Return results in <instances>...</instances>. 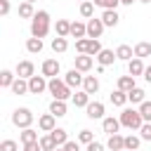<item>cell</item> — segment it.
Instances as JSON below:
<instances>
[{"label":"cell","mask_w":151,"mask_h":151,"mask_svg":"<svg viewBox=\"0 0 151 151\" xmlns=\"http://www.w3.org/2000/svg\"><path fill=\"white\" fill-rule=\"evenodd\" d=\"M76 52H78V54H87V38L76 40Z\"/></svg>","instance_id":"obj_44"},{"label":"cell","mask_w":151,"mask_h":151,"mask_svg":"<svg viewBox=\"0 0 151 151\" xmlns=\"http://www.w3.org/2000/svg\"><path fill=\"white\" fill-rule=\"evenodd\" d=\"M0 151H19V144H17L14 139H5V142L0 144Z\"/></svg>","instance_id":"obj_42"},{"label":"cell","mask_w":151,"mask_h":151,"mask_svg":"<svg viewBox=\"0 0 151 151\" xmlns=\"http://www.w3.org/2000/svg\"><path fill=\"white\" fill-rule=\"evenodd\" d=\"M118 120H120V125L127 127V130H142V125H144V118H142L139 109H123Z\"/></svg>","instance_id":"obj_2"},{"label":"cell","mask_w":151,"mask_h":151,"mask_svg":"<svg viewBox=\"0 0 151 151\" xmlns=\"http://www.w3.org/2000/svg\"><path fill=\"white\" fill-rule=\"evenodd\" d=\"M104 21L101 19H87V38H92V40H99L101 38V33H104Z\"/></svg>","instance_id":"obj_6"},{"label":"cell","mask_w":151,"mask_h":151,"mask_svg":"<svg viewBox=\"0 0 151 151\" xmlns=\"http://www.w3.org/2000/svg\"><path fill=\"white\" fill-rule=\"evenodd\" d=\"M144 68H146V66H144V61H142V59H137V57H134L132 61H127V73H130V76H134V78H137V76H144Z\"/></svg>","instance_id":"obj_17"},{"label":"cell","mask_w":151,"mask_h":151,"mask_svg":"<svg viewBox=\"0 0 151 151\" xmlns=\"http://www.w3.org/2000/svg\"><path fill=\"white\" fill-rule=\"evenodd\" d=\"M94 59L99 61V66H109V64H113L118 57H116V52H113V50H106V47H104V50H101Z\"/></svg>","instance_id":"obj_14"},{"label":"cell","mask_w":151,"mask_h":151,"mask_svg":"<svg viewBox=\"0 0 151 151\" xmlns=\"http://www.w3.org/2000/svg\"><path fill=\"white\" fill-rule=\"evenodd\" d=\"M71 99H73V104H76L78 109H87V104H90V94H87L85 90H80V92H76V94H73Z\"/></svg>","instance_id":"obj_22"},{"label":"cell","mask_w":151,"mask_h":151,"mask_svg":"<svg viewBox=\"0 0 151 151\" xmlns=\"http://www.w3.org/2000/svg\"><path fill=\"white\" fill-rule=\"evenodd\" d=\"M94 7H101V9H116L120 5V0H92Z\"/></svg>","instance_id":"obj_38"},{"label":"cell","mask_w":151,"mask_h":151,"mask_svg":"<svg viewBox=\"0 0 151 151\" xmlns=\"http://www.w3.org/2000/svg\"><path fill=\"white\" fill-rule=\"evenodd\" d=\"M101 127H104V132H106L109 137H111V134H118V130H120V120L113 118V116H109V118L101 120Z\"/></svg>","instance_id":"obj_12"},{"label":"cell","mask_w":151,"mask_h":151,"mask_svg":"<svg viewBox=\"0 0 151 151\" xmlns=\"http://www.w3.org/2000/svg\"><path fill=\"white\" fill-rule=\"evenodd\" d=\"M78 142H80V144H85V146H87V144H92V142H94L92 130H80V132H78Z\"/></svg>","instance_id":"obj_39"},{"label":"cell","mask_w":151,"mask_h":151,"mask_svg":"<svg viewBox=\"0 0 151 151\" xmlns=\"http://www.w3.org/2000/svg\"><path fill=\"white\" fill-rule=\"evenodd\" d=\"M50 113H52V116H57V118H61V116H66V101H59V99H52V104H50Z\"/></svg>","instance_id":"obj_23"},{"label":"cell","mask_w":151,"mask_h":151,"mask_svg":"<svg viewBox=\"0 0 151 151\" xmlns=\"http://www.w3.org/2000/svg\"><path fill=\"white\" fill-rule=\"evenodd\" d=\"M64 83H66L68 87H80V85L85 83V76H83L78 68H71V71L64 76Z\"/></svg>","instance_id":"obj_10"},{"label":"cell","mask_w":151,"mask_h":151,"mask_svg":"<svg viewBox=\"0 0 151 151\" xmlns=\"http://www.w3.org/2000/svg\"><path fill=\"white\" fill-rule=\"evenodd\" d=\"M19 17H21V19H33V17H35L33 5H31V2H21V5H19Z\"/></svg>","instance_id":"obj_32"},{"label":"cell","mask_w":151,"mask_h":151,"mask_svg":"<svg viewBox=\"0 0 151 151\" xmlns=\"http://www.w3.org/2000/svg\"><path fill=\"white\" fill-rule=\"evenodd\" d=\"M92 66H94V57H90V54H78V57H76V68H78L80 73L90 71Z\"/></svg>","instance_id":"obj_11"},{"label":"cell","mask_w":151,"mask_h":151,"mask_svg":"<svg viewBox=\"0 0 151 151\" xmlns=\"http://www.w3.org/2000/svg\"><path fill=\"white\" fill-rule=\"evenodd\" d=\"M85 151H106V146L104 144H99V142H92V144H87V149Z\"/></svg>","instance_id":"obj_47"},{"label":"cell","mask_w":151,"mask_h":151,"mask_svg":"<svg viewBox=\"0 0 151 151\" xmlns=\"http://www.w3.org/2000/svg\"><path fill=\"white\" fill-rule=\"evenodd\" d=\"M116 57H118L120 61H132V59H134V47H130V45H118Z\"/></svg>","instance_id":"obj_16"},{"label":"cell","mask_w":151,"mask_h":151,"mask_svg":"<svg viewBox=\"0 0 151 151\" xmlns=\"http://www.w3.org/2000/svg\"><path fill=\"white\" fill-rule=\"evenodd\" d=\"M52 50H54V52H59V54H61V52H66V50H68V40L57 35V38L52 40Z\"/></svg>","instance_id":"obj_36"},{"label":"cell","mask_w":151,"mask_h":151,"mask_svg":"<svg viewBox=\"0 0 151 151\" xmlns=\"http://www.w3.org/2000/svg\"><path fill=\"white\" fill-rule=\"evenodd\" d=\"M83 90H85L87 94H94V92L99 90V80H97L94 76H85V83H83Z\"/></svg>","instance_id":"obj_25"},{"label":"cell","mask_w":151,"mask_h":151,"mask_svg":"<svg viewBox=\"0 0 151 151\" xmlns=\"http://www.w3.org/2000/svg\"><path fill=\"white\" fill-rule=\"evenodd\" d=\"M21 142L24 144H31V142H40V139H38V132L33 127H26V130H21Z\"/></svg>","instance_id":"obj_35"},{"label":"cell","mask_w":151,"mask_h":151,"mask_svg":"<svg viewBox=\"0 0 151 151\" xmlns=\"http://www.w3.org/2000/svg\"><path fill=\"white\" fill-rule=\"evenodd\" d=\"M0 14H2V17L9 14V0H0Z\"/></svg>","instance_id":"obj_48"},{"label":"cell","mask_w":151,"mask_h":151,"mask_svg":"<svg viewBox=\"0 0 151 151\" xmlns=\"http://www.w3.org/2000/svg\"><path fill=\"white\" fill-rule=\"evenodd\" d=\"M134 0H120V5H132Z\"/></svg>","instance_id":"obj_50"},{"label":"cell","mask_w":151,"mask_h":151,"mask_svg":"<svg viewBox=\"0 0 151 151\" xmlns=\"http://www.w3.org/2000/svg\"><path fill=\"white\" fill-rule=\"evenodd\" d=\"M35 76V66H33V61H28V59H24V61H19L17 64V78H24V80H31Z\"/></svg>","instance_id":"obj_7"},{"label":"cell","mask_w":151,"mask_h":151,"mask_svg":"<svg viewBox=\"0 0 151 151\" xmlns=\"http://www.w3.org/2000/svg\"><path fill=\"white\" fill-rule=\"evenodd\" d=\"M142 78H144L146 83H151V66H146V68H144V76H142Z\"/></svg>","instance_id":"obj_49"},{"label":"cell","mask_w":151,"mask_h":151,"mask_svg":"<svg viewBox=\"0 0 151 151\" xmlns=\"http://www.w3.org/2000/svg\"><path fill=\"white\" fill-rule=\"evenodd\" d=\"M80 2H85V0H80Z\"/></svg>","instance_id":"obj_54"},{"label":"cell","mask_w":151,"mask_h":151,"mask_svg":"<svg viewBox=\"0 0 151 151\" xmlns=\"http://www.w3.org/2000/svg\"><path fill=\"white\" fill-rule=\"evenodd\" d=\"M50 137L54 139V144H57V146H64V144L68 142V137H66V130H64V127H57V130H52V132H50Z\"/></svg>","instance_id":"obj_27"},{"label":"cell","mask_w":151,"mask_h":151,"mask_svg":"<svg viewBox=\"0 0 151 151\" xmlns=\"http://www.w3.org/2000/svg\"><path fill=\"white\" fill-rule=\"evenodd\" d=\"M80 17H85V19H92L94 17V2L92 0L80 2Z\"/></svg>","instance_id":"obj_31"},{"label":"cell","mask_w":151,"mask_h":151,"mask_svg":"<svg viewBox=\"0 0 151 151\" xmlns=\"http://www.w3.org/2000/svg\"><path fill=\"white\" fill-rule=\"evenodd\" d=\"M54 151H64V146H57V149H54Z\"/></svg>","instance_id":"obj_51"},{"label":"cell","mask_w":151,"mask_h":151,"mask_svg":"<svg viewBox=\"0 0 151 151\" xmlns=\"http://www.w3.org/2000/svg\"><path fill=\"white\" fill-rule=\"evenodd\" d=\"M71 35L78 38V40H83V38L87 35V24H83V21H73V24H71Z\"/></svg>","instance_id":"obj_21"},{"label":"cell","mask_w":151,"mask_h":151,"mask_svg":"<svg viewBox=\"0 0 151 151\" xmlns=\"http://www.w3.org/2000/svg\"><path fill=\"white\" fill-rule=\"evenodd\" d=\"M64 151H80V142H66Z\"/></svg>","instance_id":"obj_46"},{"label":"cell","mask_w":151,"mask_h":151,"mask_svg":"<svg viewBox=\"0 0 151 151\" xmlns=\"http://www.w3.org/2000/svg\"><path fill=\"white\" fill-rule=\"evenodd\" d=\"M12 123H14L17 127H21V130L31 127V123H33V113H31V109H26V106L17 109V111L12 113Z\"/></svg>","instance_id":"obj_4"},{"label":"cell","mask_w":151,"mask_h":151,"mask_svg":"<svg viewBox=\"0 0 151 151\" xmlns=\"http://www.w3.org/2000/svg\"><path fill=\"white\" fill-rule=\"evenodd\" d=\"M106 149H109V151H125V137L111 134L109 142H106Z\"/></svg>","instance_id":"obj_15"},{"label":"cell","mask_w":151,"mask_h":151,"mask_svg":"<svg viewBox=\"0 0 151 151\" xmlns=\"http://www.w3.org/2000/svg\"><path fill=\"white\" fill-rule=\"evenodd\" d=\"M50 33V14L45 12V9H40V12H35V17L31 19V38H45Z\"/></svg>","instance_id":"obj_1"},{"label":"cell","mask_w":151,"mask_h":151,"mask_svg":"<svg viewBox=\"0 0 151 151\" xmlns=\"http://www.w3.org/2000/svg\"><path fill=\"white\" fill-rule=\"evenodd\" d=\"M47 85H50V80H45V76H33V78L28 80L31 94H42V92L47 90Z\"/></svg>","instance_id":"obj_8"},{"label":"cell","mask_w":151,"mask_h":151,"mask_svg":"<svg viewBox=\"0 0 151 151\" xmlns=\"http://www.w3.org/2000/svg\"><path fill=\"white\" fill-rule=\"evenodd\" d=\"M59 71H61V64L57 61V59H45L42 61V66H40V73L45 76V78H57L59 76Z\"/></svg>","instance_id":"obj_5"},{"label":"cell","mask_w":151,"mask_h":151,"mask_svg":"<svg viewBox=\"0 0 151 151\" xmlns=\"http://www.w3.org/2000/svg\"><path fill=\"white\" fill-rule=\"evenodd\" d=\"M26 50H28L31 54L42 52V40H40V38H28V40H26Z\"/></svg>","instance_id":"obj_33"},{"label":"cell","mask_w":151,"mask_h":151,"mask_svg":"<svg viewBox=\"0 0 151 151\" xmlns=\"http://www.w3.org/2000/svg\"><path fill=\"white\" fill-rule=\"evenodd\" d=\"M9 90H12L14 94H28V92H31V90H28V80H24V78H17Z\"/></svg>","instance_id":"obj_26"},{"label":"cell","mask_w":151,"mask_h":151,"mask_svg":"<svg viewBox=\"0 0 151 151\" xmlns=\"http://www.w3.org/2000/svg\"><path fill=\"white\" fill-rule=\"evenodd\" d=\"M38 127H40V132H52V130H57V116H52V113H42L40 118H38Z\"/></svg>","instance_id":"obj_9"},{"label":"cell","mask_w":151,"mask_h":151,"mask_svg":"<svg viewBox=\"0 0 151 151\" xmlns=\"http://www.w3.org/2000/svg\"><path fill=\"white\" fill-rule=\"evenodd\" d=\"M111 104H113V106H125V104H127V92H123V90L111 92Z\"/></svg>","instance_id":"obj_30"},{"label":"cell","mask_w":151,"mask_h":151,"mask_svg":"<svg viewBox=\"0 0 151 151\" xmlns=\"http://www.w3.org/2000/svg\"><path fill=\"white\" fill-rule=\"evenodd\" d=\"M54 31H57L59 38H68V35H71V21H66V19H57Z\"/></svg>","instance_id":"obj_19"},{"label":"cell","mask_w":151,"mask_h":151,"mask_svg":"<svg viewBox=\"0 0 151 151\" xmlns=\"http://www.w3.org/2000/svg\"><path fill=\"white\" fill-rule=\"evenodd\" d=\"M101 50H104V47H101V42H99V40H92V38H87V54H90V57H97Z\"/></svg>","instance_id":"obj_37"},{"label":"cell","mask_w":151,"mask_h":151,"mask_svg":"<svg viewBox=\"0 0 151 151\" xmlns=\"http://www.w3.org/2000/svg\"><path fill=\"white\" fill-rule=\"evenodd\" d=\"M40 146H42V151H54L57 149V144H54V139L50 134H42L40 137Z\"/></svg>","instance_id":"obj_40"},{"label":"cell","mask_w":151,"mask_h":151,"mask_svg":"<svg viewBox=\"0 0 151 151\" xmlns=\"http://www.w3.org/2000/svg\"><path fill=\"white\" fill-rule=\"evenodd\" d=\"M24 2H31V5H33V2H35V0H24Z\"/></svg>","instance_id":"obj_52"},{"label":"cell","mask_w":151,"mask_h":151,"mask_svg":"<svg viewBox=\"0 0 151 151\" xmlns=\"http://www.w3.org/2000/svg\"><path fill=\"white\" fill-rule=\"evenodd\" d=\"M14 80H17V76L12 73V71H0V87H12L14 85Z\"/></svg>","instance_id":"obj_28"},{"label":"cell","mask_w":151,"mask_h":151,"mask_svg":"<svg viewBox=\"0 0 151 151\" xmlns=\"http://www.w3.org/2000/svg\"><path fill=\"white\" fill-rule=\"evenodd\" d=\"M144 94H146V92H144L142 87H134L132 92H127V101H132V104H144V101H146Z\"/></svg>","instance_id":"obj_29"},{"label":"cell","mask_w":151,"mask_h":151,"mask_svg":"<svg viewBox=\"0 0 151 151\" xmlns=\"http://www.w3.org/2000/svg\"><path fill=\"white\" fill-rule=\"evenodd\" d=\"M47 92H50L54 99H59V101H66L68 97H73V94H71V87H68L64 80H59V78H52V80H50Z\"/></svg>","instance_id":"obj_3"},{"label":"cell","mask_w":151,"mask_h":151,"mask_svg":"<svg viewBox=\"0 0 151 151\" xmlns=\"http://www.w3.org/2000/svg\"><path fill=\"white\" fill-rule=\"evenodd\" d=\"M139 144H142V137H137V134H127L125 137V151H137Z\"/></svg>","instance_id":"obj_34"},{"label":"cell","mask_w":151,"mask_h":151,"mask_svg":"<svg viewBox=\"0 0 151 151\" xmlns=\"http://www.w3.org/2000/svg\"><path fill=\"white\" fill-rule=\"evenodd\" d=\"M137 85H134V76H120L118 78V90H123V92H132Z\"/></svg>","instance_id":"obj_20"},{"label":"cell","mask_w":151,"mask_h":151,"mask_svg":"<svg viewBox=\"0 0 151 151\" xmlns=\"http://www.w3.org/2000/svg\"><path fill=\"white\" fill-rule=\"evenodd\" d=\"M85 111H87V118H92V120L104 118V104H101V101H90Z\"/></svg>","instance_id":"obj_13"},{"label":"cell","mask_w":151,"mask_h":151,"mask_svg":"<svg viewBox=\"0 0 151 151\" xmlns=\"http://www.w3.org/2000/svg\"><path fill=\"white\" fill-rule=\"evenodd\" d=\"M101 21H104V26H118V21H120V17H118V12L116 9H104V14H101Z\"/></svg>","instance_id":"obj_18"},{"label":"cell","mask_w":151,"mask_h":151,"mask_svg":"<svg viewBox=\"0 0 151 151\" xmlns=\"http://www.w3.org/2000/svg\"><path fill=\"white\" fill-rule=\"evenodd\" d=\"M24 151H42L40 142H31V144H24Z\"/></svg>","instance_id":"obj_45"},{"label":"cell","mask_w":151,"mask_h":151,"mask_svg":"<svg viewBox=\"0 0 151 151\" xmlns=\"http://www.w3.org/2000/svg\"><path fill=\"white\" fill-rule=\"evenodd\" d=\"M134 57L137 59H144V57H151V42H137L134 45Z\"/></svg>","instance_id":"obj_24"},{"label":"cell","mask_w":151,"mask_h":151,"mask_svg":"<svg viewBox=\"0 0 151 151\" xmlns=\"http://www.w3.org/2000/svg\"><path fill=\"white\" fill-rule=\"evenodd\" d=\"M139 113H142L144 123H151V101H144V104H139Z\"/></svg>","instance_id":"obj_41"},{"label":"cell","mask_w":151,"mask_h":151,"mask_svg":"<svg viewBox=\"0 0 151 151\" xmlns=\"http://www.w3.org/2000/svg\"><path fill=\"white\" fill-rule=\"evenodd\" d=\"M139 137H142L144 142H151V123H144V125H142V130H139Z\"/></svg>","instance_id":"obj_43"},{"label":"cell","mask_w":151,"mask_h":151,"mask_svg":"<svg viewBox=\"0 0 151 151\" xmlns=\"http://www.w3.org/2000/svg\"><path fill=\"white\" fill-rule=\"evenodd\" d=\"M139 2H151V0H139Z\"/></svg>","instance_id":"obj_53"}]
</instances>
